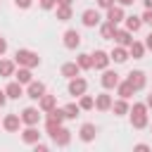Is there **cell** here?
I'll list each match as a JSON object with an SVG mask.
<instances>
[{"instance_id":"cell-1","label":"cell","mask_w":152,"mask_h":152,"mask_svg":"<svg viewBox=\"0 0 152 152\" xmlns=\"http://www.w3.org/2000/svg\"><path fill=\"white\" fill-rule=\"evenodd\" d=\"M131 126L133 128H145L147 124H150V119H147V104L145 102H133V107H131Z\"/></svg>"},{"instance_id":"cell-2","label":"cell","mask_w":152,"mask_h":152,"mask_svg":"<svg viewBox=\"0 0 152 152\" xmlns=\"http://www.w3.org/2000/svg\"><path fill=\"white\" fill-rule=\"evenodd\" d=\"M14 62H17V66H28V69H36V66L40 64V57H38V52L21 48V50H17V52H14Z\"/></svg>"},{"instance_id":"cell-3","label":"cell","mask_w":152,"mask_h":152,"mask_svg":"<svg viewBox=\"0 0 152 152\" xmlns=\"http://www.w3.org/2000/svg\"><path fill=\"white\" fill-rule=\"evenodd\" d=\"M62 43H64V48H66V50H76V48L81 45V33H78L76 28H69V31H64V36H62Z\"/></svg>"},{"instance_id":"cell-4","label":"cell","mask_w":152,"mask_h":152,"mask_svg":"<svg viewBox=\"0 0 152 152\" xmlns=\"http://www.w3.org/2000/svg\"><path fill=\"white\" fill-rule=\"evenodd\" d=\"M90 57H93V69H100V71H104L109 66V62H112L109 52H104V50H95Z\"/></svg>"},{"instance_id":"cell-5","label":"cell","mask_w":152,"mask_h":152,"mask_svg":"<svg viewBox=\"0 0 152 152\" xmlns=\"http://www.w3.org/2000/svg\"><path fill=\"white\" fill-rule=\"evenodd\" d=\"M50 138H52V142H55L57 147H66V145L71 142V131H69V128H64V126H59Z\"/></svg>"},{"instance_id":"cell-6","label":"cell","mask_w":152,"mask_h":152,"mask_svg":"<svg viewBox=\"0 0 152 152\" xmlns=\"http://www.w3.org/2000/svg\"><path fill=\"white\" fill-rule=\"evenodd\" d=\"M119 74L116 71H112V69H104L102 71V76H100V83H102V88H107V90H112V88H116L119 86Z\"/></svg>"},{"instance_id":"cell-7","label":"cell","mask_w":152,"mask_h":152,"mask_svg":"<svg viewBox=\"0 0 152 152\" xmlns=\"http://www.w3.org/2000/svg\"><path fill=\"white\" fill-rule=\"evenodd\" d=\"M86 90H88V81H86V78H81V76H76V78H69V95H76V97H81Z\"/></svg>"},{"instance_id":"cell-8","label":"cell","mask_w":152,"mask_h":152,"mask_svg":"<svg viewBox=\"0 0 152 152\" xmlns=\"http://www.w3.org/2000/svg\"><path fill=\"white\" fill-rule=\"evenodd\" d=\"M19 116H21L24 126H38V121H40V109H36V107H26Z\"/></svg>"},{"instance_id":"cell-9","label":"cell","mask_w":152,"mask_h":152,"mask_svg":"<svg viewBox=\"0 0 152 152\" xmlns=\"http://www.w3.org/2000/svg\"><path fill=\"white\" fill-rule=\"evenodd\" d=\"M43 95H45V83H43V81H31V83L26 86V97L40 100Z\"/></svg>"},{"instance_id":"cell-10","label":"cell","mask_w":152,"mask_h":152,"mask_svg":"<svg viewBox=\"0 0 152 152\" xmlns=\"http://www.w3.org/2000/svg\"><path fill=\"white\" fill-rule=\"evenodd\" d=\"M21 124H24V121H21L19 114H7V116L2 119V128H5L7 133H17V131L21 128Z\"/></svg>"},{"instance_id":"cell-11","label":"cell","mask_w":152,"mask_h":152,"mask_svg":"<svg viewBox=\"0 0 152 152\" xmlns=\"http://www.w3.org/2000/svg\"><path fill=\"white\" fill-rule=\"evenodd\" d=\"M81 21H83V26L93 28V26H100L102 17H100V12H97V10H86V12L81 14Z\"/></svg>"},{"instance_id":"cell-12","label":"cell","mask_w":152,"mask_h":152,"mask_svg":"<svg viewBox=\"0 0 152 152\" xmlns=\"http://www.w3.org/2000/svg\"><path fill=\"white\" fill-rule=\"evenodd\" d=\"M128 81H131V86H133L135 90H142V88H145V83H147V76H145V71L135 69V71H131V74H128Z\"/></svg>"},{"instance_id":"cell-13","label":"cell","mask_w":152,"mask_h":152,"mask_svg":"<svg viewBox=\"0 0 152 152\" xmlns=\"http://www.w3.org/2000/svg\"><path fill=\"white\" fill-rule=\"evenodd\" d=\"M5 93H7V97H10V100H19V97H24V95H26V90H24V86H21L19 81H12V83H7Z\"/></svg>"},{"instance_id":"cell-14","label":"cell","mask_w":152,"mask_h":152,"mask_svg":"<svg viewBox=\"0 0 152 152\" xmlns=\"http://www.w3.org/2000/svg\"><path fill=\"white\" fill-rule=\"evenodd\" d=\"M95 135H97V126H95V124H83L81 131H78V138H81L83 142H93Z\"/></svg>"},{"instance_id":"cell-15","label":"cell","mask_w":152,"mask_h":152,"mask_svg":"<svg viewBox=\"0 0 152 152\" xmlns=\"http://www.w3.org/2000/svg\"><path fill=\"white\" fill-rule=\"evenodd\" d=\"M40 135H43V133H38L36 126H26V128L21 131V140H24L26 145H36V142L40 140Z\"/></svg>"},{"instance_id":"cell-16","label":"cell","mask_w":152,"mask_h":152,"mask_svg":"<svg viewBox=\"0 0 152 152\" xmlns=\"http://www.w3.org/2000/svg\"><path fill=\"white\" fill-rule=\"evenodd\" d=\"M126 19V14H124V7L121 5H112L109 10H107V21H112V24H121Z\"/></svg>"},{"instance_id":"cell-17","label":"cell","mask_w":152,"mask_h":152,"mask_svg":"<svg viewBox=\"0 0 152 152\" xmlns=\"http://www.w3.org/2000/svg\"><path fill=\"white\" fill-rule=\"evenodd\" d=\"M114 40H116V45L131 48V43H133V33H131L128 28H116V33H114Z\"/></svg>"},{"instance_id":"cell-18","label":"cell","mask_w":152,"mask_h":152,"mask_svg":"<svg viewBox=\"0 0 152 152\" xmlns=\"http://www.w3.org/2000/svg\"><path fill=\"white\" fill-rule=\"evenodd\" d=\"M112 95L109 93H100V95H95V109H100V112H109L112 109Z\"/></svg>"},{"instance_id":"cell-19","label":"cell","mask_w":152,"mask_h":152,"mask_svg":"<svg viewBox=\"0 0 152 152\" xmlns=\"http://www.w3.org/2000/svg\"><path fill=\"white\" fill-rule=\"evenodd\" d=\"M55 107H57V97H55V95H48V93H45V95L38 100V109H40L43 114H48V112L55 109Z\"/></svg>"},{"instance_id":"cell-20","label":"cell","mask_w":152,"mask_h":152,"mask_svg":"<svg viewBox=\"0 0 152 152\" xmlns=\"http://www.w3.org/2000/svg\"><path fill=\"white\" fill-rule=\"evenodd\" d=\"M109 57H112L116 64H124V62L131 57V52H128V48H124V45H116V48L109 52Z\"/></svg>"},{"instance_id":"cell-21","label":"cell","mask_w":152,"mask_h":152,"mask_svg":"<svg viewBox=\"0 0 152 152\" xmlns=\"http://www.w3.org/2000/svg\"><path fill=\"white\" fill-rule=\"evenodd\" d=\"M81 74V66L76 64V62H66V64H62V76L64 78H76Z\"/></svg>"},{"instance_id":"cell-22","label":"cell","mask_w":152,"mask_h":152,"mask_svg":"<svg viewBox=\"0 0 152 152\" xmlns=\"http://www.w3.org/2000/svg\"><path fill=\"white\" fill-rule=\"evenodd\" d=\"M14 76H17V81H19L21 86H28V83L33 81V74H31L28 66H19V69L14 71Z\"/></svg>"},{"instance_id":"cell-23","label":"cell","mask_w":152,"mask_h":152,"mask_svg":"<svg viewBox=\"0 0 152 152\" xmlns=\"http://www.w3.org/2000/svg\"><path fill=\"white\" fill-rule=\"evenodd\" d=\"M116 93H119V97L128 100V97L135 93V88H133V86H131V81L126 78V81H119V86H116Z\"/></svg>"},{"instance_id":"cell-24","label":"cell","mask_w":152,"mask_h":152,"mask_svg":"<svg viewBox=\"0 0 152 152\" xmlns=\"http://www.w3.org/2000/svg\"><path fill=\"white\" fill-rule=\"evenodd\" d=\"M112 112H114L116 116H124V114H128V112H131V104H128V100L119 97L116 102H112Z\"/></svg>"},{"instance_id":"cell-25","label":"cell","mask_w":152,"mask_h":152,"mask_svg":"<svg viewBox=\"0 0 152 152\" xmlns=\"http://www.w3.org/2000/svg\"><path fill=\"white\" fill-rule=\"evenodd\" d=\"M14 71H17V62H12V59H0V76H2V78L14 76Z\"/></svg>"},{"instance_id":"cell-26","label":"cell","mask_w":152,"mask_h":152,"mask_svg":"<svg viewBox=\"0 0 152 152\" xmlns=\"http://www.w3.org/2000/svg\"><path fill=\"white\" fill-rule=\"evenodd\" d=\"M55 14H57V21H69L71 14H74V10H71V5H57Z\"/></svg>"},{"instance_id":"cell-27","label":"cell","mask_w":152,"mask_h":152,"mask_svg":"<svg viewBox=\"0 0 152 152\" xmlns=\"http://www.w3.org/2000/svg\"><path fill=\"white\" fill-rule=\"evenodd\" d=\"M114 33H116V24H112V21L100 24V36H102L104 40H114Z\"/></svg>"},{"instance_id":"cell-28","label":"cell","mask_w":152,"mask_h":152,"mask_svg":"<svg viewBox=\"0 0 152 152\" xmlns=\"http://www.w3.org/2000/svg\"><path fill=\"white\" fill-rule=\"evenodd\" d=\"M145 43H138V40H133L131 43V48H128V52H131V57L133 59H142V55H145Z\"/></svg>"},{"instance_id":"cell-29","label":"cell","mask_w":152,"mask_h":152,"mask_svg":"<svg viewBox=\"0 0 152 152\" xmlns=\"http://www.w3.org/2000/svg\"><path fill=\"white\" fill-rule=\"evenodd\" d=\"M124 21H126V28H128L131 33H135V31H140V26H142V19H140V17H135V14H131V17H126Z\"/></svg>"},{"instance_id":"cell-30","label":"cell","mask_w":152,"mask_h":152,"mask_svg":"<svg viewBox=\"0 0 152 152\" xmlns=\"http://www.w3.org/2000/svg\"><path fill=\"white\" fill-rule=\"evenodd\" d=\"M64 109L62 107H55V109H50L48 112V121H55V124H64Z\"/></svg>"},{"instance_id":"cell-31","label":"cell","mask_w":152,"mask_h":152,"mask_svg":"<svg viewBox=\"0 0 152 152\" xmlns=\"http://www.w3.org/2000/svg\"><path fill=\"white\" fill-rule=\"evenodd\" d=\"M62 109H64V116H66V119H76V116L81 114V107H78L76 102H69V104H64Z\"/></svg>"},{"instance_id":"cell-32","label":"cell","mask_w":152,"mask_h":152,"mask_svg":"<svg viewBox=\"0 0 152 152\" xmlns=\"http://www.w3.org/2000/svg\"><path fill=\"white\" fill-rule=\"evenodd\" d=\"M76 64L81 66V71H83V69H93V57L86 55V52H81V55L76 57Z\"/></svg>"},{"instance_id":"cell-33","label":"cell","mask_w":152,"mask_h":152,"mask_svg":"<svg viewBox=\"0 0 152 152\" xmlns=\"http://www.w3.org/2000/svg\"><path fill=\"white\" fill-rule=\"evenodd\" d=\"M78 107H81V109H86V112H88V109H93V107H95V97H90V95H86V93H83V95L78 97Z\"/></svg>"},{"instance_id":"cell-34","label":"cell","mask_w":152,"mask_h":152,"mask_svg":"<svg viewBox=\"0 0 152 152\" xmlns=\"http://www.w3.org/2000/svg\"><path fill=\"white\" fill-rule=\"evenodd\" d=\"M40 7L43 10H52V7H57V0H40Z\"/></svg>"},{"instance_id":"cell-35","label":"cell","mask_w":152,"mask_h":152,"mask_svg":"<svg viewBox=\"0 0 152 152\" xmlns=\"http://www.w3.org/2000/svg\"><path fill=\"white\" fill-rule=\"evenodd\" d=\"M31 2H33V0H14V5H17L19 10H28V7H31Z\"/></svg>"},{"instance_id":"cell-36","label":"cell","mask_w":152,"mask_h":152,"mask_svg":"<svg viewBox=\"0 0 152 152\" xmlns=\"http://www.w3.org/2000/svg\"><path fill=\"white\" fill-rule=\"evenodd\" d=\"M112 5H116V0H97V7H102V10H109Z\"/></svg>"},{"instance_id":"cell-37","label":"cell","mask_w":152,"mask_h":152,"mask_svg":"<svg viewBox=\"0 0 152 152\" xmlns=\"http://www.w3.org/2000/svg\"><path fill=\"white\" fill-rule=\"evenodd\" d=\"M140 19H142V24H150V26H152V10H145V14H142Z\"/></svg>"},{"instance_id":"cell-38","label":"cell","mask_w":152,"mask_h":152,"mask_svg":"<svg viewBox=\"0 0 152 152\" xmlns=\"http://www.w3.org/2000/svg\"><path fill=\"white\" fill-rule=\"evenodd\" d=\"M33 150H36V152H48V145H45V142H40V140H38V142H36V145H33Z\"/></svg>"},{"instance_id":"cell-39","label":"cell","mask_w":152,"mask_h":152,"mask_svg":"<svg viewBox=\"0 0 152 152\" xmlns=\"http://www.w3.org/2000/svg\"><path fill=\"white\" fill-rule=\"evenodd\" d=\"M133 150H138V152H147V150H150V145H145V142H138Z\"/></svg>"},{"instance_id":"cell-40","label":"cell","mask_w":152,"mask_h":152,"mask_svg":"<svg viewBox=\"0 0 152 152\" xmlns=\"http://www.w3.org/2000/svg\"><path fill=\"white\" fill-rule=\"evenodd\" d=\"M7 100H10V97H7V93H5V90H0V109L5 107V102H7Z\"/></svg>"},{"instance_id":"cell-41","label":"cell","mask_w":152,"mask_h":152,"mask_svg":"<svg viewBox=\"0 0 152 152\" xmlns=\"http://www.w3.org/2000/svg\"><path fill=\"white\" fill-rule=\"evenodd\" d=\"M5 50H7V40H5V38H0V57L5 55Z\"/></svg>"},{"instance_id":"cell-42","label":"cell","mask_w":152,"mask_h":152,"mask_svg":"<svg viewBox=\"0 0 152 152\" xmlns=\"http://www.w3.org/2000/svg\"><path fill=\"white\" fill-rule=\"evenodd\" d=\"M135 0H116V5H121V7H128V5H133Z\"/></svg>"},{"instance_id":"cell-43","label":"cell","mask_w":152,"mask_h":152,"mask_svg":"<svg viewBox=\"0 0 152 152\" xmlns=\"http://www.w3.org/2000/svg\"><path fill=\"white\" fill-rule=\"evenodd\" d=\"M145 48H147V50H152V33H150V36H147V40H145Z\"/></svg>"},{"instance_id":"cell-44","label":"cell","mask_w":152,"mask_h":152,"mask_svg":"<svg viewBox=\"0 0 152 152\" xmlns=\"http://www.w3.org/2000/svg\"><path fill=\"white\" fill-rule=\"evenodd\" d=\"M145 104H147V109H152V93L145 97Z\"/></svg>"},{"instance_id":"cell-45","label":"cell","mask_w":152,"mask_h":152,"mask_svg":"<svg viewBox=\"0 0 152 152\" xmlns=\"http://www.w3.org/2000/svg\"><path fill=\"white\" fill-rule=\"evenodd\" d=\"M142 5H145V10H152V0H142Z\"/></svg>"},{"instance_id":"cell-46","label":"cell","mask_w":152,"mask_h":152,"mask_svg":"<svg viewBox=\"0 0 152 152\" xmlns=\"http://www.w3.org/2000/svg\"><path fill=\"white\" fill-rule=\"evenodd\" d=\"M74 0H57V5H71Z\"/></svg>"}]
</instances>
